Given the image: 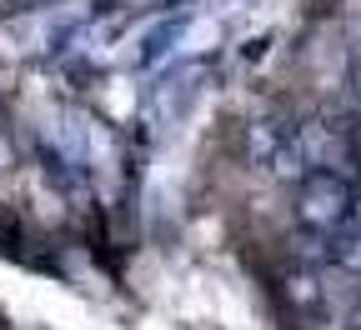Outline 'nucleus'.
I'll return each mask as SVG.
<instances>
[{"label":"nucleus","mask_w":361,"mask_h":330,"mask_svg":"<svg viewBox=\"0 0 361 330\" xmlns=\"http://www.w3.org/2000/svg\"><path fill=\"white\" fill-rule=\"evenodd\" d=\"M331 235H336V241L326 246V255H331V260H336L341 270L361 275V230H356V225L346 220V225H341V230H331Z\"/></svg>","instance_id":"7ed1b4c3"},{"label":"nucleus","mask_w":361,"mask_h":330,"mask_svg":"<svg viewBox=\"0 0 361 330\" xmlns=\"http://www.w3.org/2000/svg\"><path fill=\"white\" fill-rule=\"evenodd\" d=\"M346 220H351V225L361 230V196H351V210H346Z\"/></svg>","instance_id":"20e7f679"},{"label":"nucleus","mask_w":361,"mask_h":330,"mask_svg":"<svg viewBox=\"0 0 361 330\" xmlns=\"http://www.w3.org/2000/svg\"><path fill=\"white\" fill-rule=\"evenodd\" d=\"M246 151H251L256 165H266L271 175H281V180L286 175H306V165L296 156V140H291V125H281V120H256Z\"/></svg>","instance_id":"f03ea898"},{"label":"nucleus","mask_w":361,"mask_h":330,"mask_svg":"<svg viewBox=\"0 0 361 330\" xmlns=\"http://www.w3.org/2000/svg\"><path fill=\"white\" fill-rule=\"evenodd\" d=\"M16 6H40V0H16Z\"/></svg>","instance_id":"423d86ee"},{"label":"nucleus","mask_w":361,"mask_h":330,"mask_svg":"<svg viewBox=\"0 0 361 330\" xmlns=\"http://www.w3.org/2000/svg\"><path fill=\"white\" fill-rule=\"evenodd\" d=\"M351 80H356V101H361V61H356V75Z\"/></svg>","instance_id":"39448f33"},{"label":"nucleus","mask_w":361,"mask_h":330,"mask_svg":"<svg viewBox=\"0 0 361 330\" xmlns=\"http://www.w3.org/2000/svg\"><path fill=\"white\" fill-rule=\"evenodd\" d=\"M346 210H351V191L341 175H326V170H311L301 180V196H296V220L316 235H331L346 225Z\"/></svg>","instance_id":"f257e3e1"}]
</instances>
